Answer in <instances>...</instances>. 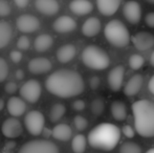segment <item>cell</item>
Instances as JSON below:
<instances>
[{
	"instance_id": "obj_1",
	"label": "cell",
	"mask_w": 154,
	"mask_h": 153,
	"mask_svg": "<svg viewBox=\"0 0 154 153\" xmlns=\"http://www.w3.org/2000/svg\"><path fill=\"white\" fill-rule=\"evenodd\" d=\"M45 87L54 96L69 99L81 94L85 84L82 76L75 70L59 69L47 78Z\"/></svg>"
},
{
	"instance_id": "obj_2",
	"label": "cell",
	"mask_w": 154,
	"mask_h": 153,
	"mask_svg": "<svg viewBox=\"0 0 154 153\" xmlns=\"http://www.w3.org/2000/svg\"><path fill=\"white\" fill-rule=\"evenodd\" d=\"M121 139V130L116 125L102 123L95 126L88 134V144L94 149L110 151L118 146Z\"/></svg>"
},
{
	"instance_id": "obj_3",
	"label": "cell",
	"mask_w": 154,
	"mask_h": 153,
	"mask_svg": "<svg viewBox=\"0 0 154 153\" xmlns=\"http://www.w3.org/2000/svg\"><path fill=\"white\" fill-rule=\"evenodd\" d=\"M135 131L143 137L154 136V103L140 100L132 104Z\"/></svg>"
},
{
	"instance_id": "obj_4",
	"label": "cell",
	"mask_w": 154,
	"mask_h": 153,
	"mask_svg": "<svg viewBox=\"0 0 154 153\" xmlns=\"http://www.w3.org/2000/svg\"><path fill=\"white\" fill-rule=\"evenodd\" d=\"M84 65L93 70H104L110 65V58L103 48L97 45H89L82 51Z\"/></svg>"
},
{
	"instance_id": "obj_5",
	"label": "cell",
	"mask_w": 154,
	"mask_h": 153,
	"mask_svg": "<svg viewBox=\"0 0 154 153\" xmlns=\"http://www.w3.org/2000/svg\"><path fill=\"white\" fill-rule=\"evenodd\" d=\"M104 35L107 41L116 47H126L130 42V33L127 26L120 20H111L106 24Z\"/></svg>"
},
{
	"instance_id": "obj_6",
	"label": "cell",
	"mask_w": 154,
	"mask_h": 153,
	"mask_svg": "<svg viewBox=\"0 0 154 153\" xmlns=\"http://www.w3.org/2000/svg\"><path fill=\"white\" fill-rule=\"evenodd\" d=\"M18 153H60L59 148L47 139H34L25 143Z\"/></svg>"
},
{
	"instance_id": "obj_7",
	"label": "cell",
	"mask_w": 154,
	"mask_h": 153,
	"mask_svg": "<svg viewBox=\"0 0 154 153\" xmlns=\"http://www.w3.org/2000/svg\"><path fill=\"white\" fill-rule=\"evenodd\" d=\"M24 125L26 130L32 135L42 134L43 129L45 128V118L44 115L38 110H32L25 115L24 118Z\"/></svg>"
},
{
	"instance_id": "obj_8",
	"label": "cell",
	"mask_w": 154,
	"mask_h": 153,
	"mask_svg": "<svg viewBox=\"0 0 154 153\" xmlns=\"http://www.w3.org/2000/svg\"><path fill=\"white\" fill-rule=\"evenodd\" d=\"M41 85L37 80H29L19 89L20 96L31 104H34L41 96Z\"/></svg>"
},
{
	"instance_id": "obj_9",
	"label": "cell",
	"mask_w": 154,
	"mask_h": 153,
	"mask_svg": "<svg viewBox=\"0 0 154 153\" xmlns=\"http://www.w3.org/2000/svg\"><path fill=\"white\" fill-rule=\"evenodd\" d=\"M16 26L21 33H34V32H36L40 27V21L34 15L24 14L17 18Z\"/></svg>"
},
{
	"instance_id": "obj_10",
	"label": "cell",
	"mask_w": 154,
	"mask_h": 153,
	"mask_svg": "<svg viewBox=\"0 0 154 153\" xmlns=\"http://www.w3.org/2000/svg\"><path fill=\"white\" fill-rule=\"evenodd\" d=\"M123 14L129 23L137 24L142 19V6L137 1L130 0V1L126 2L124 5Z\"/></svg>"
},
{
	"instance_id": "obj_11",
	"label": "cell",
	"mask_w": 154,
	"mask_h": 153,
	"mask_svg": "<svg viewBox=\"0 0 154 153\" xmlns=\"http://www.w3.org/2000/svg\"><path fill=\"white\" fill-rule=\"evenodd\" d=\"M22 124L20 123V121L16 118H6L3 122L1 127L2 134L8 139H16L19 137L22 133Z\"/></svg>"
},
{
	"instance_id": "obj_12",
	"label": "cell",
	"mask_w": 154,
	"mask_h": 153,
	"mask_svg": "<svg viewBox=\"0 0 154 153\" xmlns=\"http://www.w3.org/2000/svg\"><path fill=\"white\" fill-rule=\"evenodd\" d=\"M132 43L137 50L146 51L154 46V36L148 32H138L132 37Z\"/></svg>"
},
{
	"instance_id": "obj_13",
	"label": "cell",
	"mask_w": 154,
	"mask_h": 153,
	"mask_svg": "<svg viewBox=\"0 0 154 153\" xmlns=\"http://www.w3.org/2000/svg\"><path fill=\"white\" fill-rule=\"evenodd\" d=\"M125 77V68L123 65L113 67L108 74V85L112 91H119L122 88Z\"/></svg>"
},
{
	"instance_id": "obj_14",
	"label": "cell",
	"mask_w": 154,
	"mask_h": 153,
	"mask_svg": "<svg viewBox=\"0 0 154 153\" xmlns=\"http://www.w3.org/2000/svg\"><path fill=\"white\" fill-rule=\"evenodd\" d=\"M29 72L34 75H42L46 74L53 67V64H51V60H48L47 58L44 57H38L34 58L31 61L29 62Z\"/></svg>"
},
{
	"instance_id": "obj_15",
	"label": "cell",
	"mask_w": 154,
	"mask_h": 153,
	"mask_svg": "<svg viewBox=\"0 0 154 153\" xmlns=\"http://www.w3.org/2000/svg\"><path fill=\"white\" fill-rule=\"evenodd\" d=\"M53 27L57 33L66 34L77 29V22L70 16H61L55 20Z\"/></svg>"
},
{
	"instance_id": "obj_16",
	"label": "cell",
	"mask_w": 154,
	"mask_h": 153,
	"mask_svg": "<svg viewBox=\"0 0 154 153\" xmlns=\"http://www.w3.org/2000/svg\"><path fill=\"white\" fill-rule=\"evenodd\" d=\"M35 6L39 13L46 16H54L59 12V2L57 0H36Z\"/></svg>"
},
{
	"instance_id": "obj_17",
	"label": "cell",
	"mask_w": 154,
	"mask_h": 153,
	"mask_svg": "<svg viewBox=\"0 0 154 153\" xmlns=\"http://www.w3.org/2000/svg\"><path fill=\"white\" fill-rule=\"evenodd\" d=\"M6 108H8V111L11 115L14 118H18V116L23 115V113L25 112L26 104L22 98L12 96L8 99V103H6Z\"/></svg>"
},
{
	"instance_id": "obj_18",
	"label": "cell",
	"mask_w": 154,
	"mask_h": 153,
	"mask_svg": "<svg viewBox=\"0 0 154 153\" xmlns=\"http://www.w3.org/2000/svg\"><path fill=\"white\" fill-rule=\"evenodd\" d=\"M144 84V77L140 74H136L129 79L124 87V93L127 96H134L140 91Z\"/></svg>"
},
{
	"instance_id": "obj_19",
	"label": "cell",
	"mask_w": 154,
	"mask_h": 153,
	"mask_svg": "<svg viewBox=\"0 0 154 153\" xmlns=\"http://www.w3.org/2000/svg\"><path fill=\"white\" fill-rule=\"evenodd\" d=\"M121 3L122 0H97V10L104 16H112L116 14Z\"/></svg>"
},
{
	"instance_id": "obj_20",
	"label": "cell",
	"mask_w": 154,
	"mask_h": 153,
	"mask_svg": "<svg viewBox=\"0 0 154 153\" xmlns=\"http://www.w3.org/2000/svg\"><path fill=\"white\" fill-rule=\"evenodd\" d=\"M101 29L102 24L100 19L97 17H90L82 25V34L85 37L92 38L101 32Z\"/></svg>"
},
{
	"instance_id": "obj_21",
	"label": "cell",
	"mask_w": 154,
	"mask_h": 153,
	"mask_svg": "<svg viewBox=\"0 0 154 153\" xmlns=\"http://www.w3.org/2000/svg\"><path fill=\"white\" fill-rule=\"evenodd\" d=\"M69 8L73 14L78 16H84L92 12L93 4L89 0H72L69 3Z\"/></svg>"
},
{
	"instance_id": "obj_22",
	"label": "cell",
	"mask_w": 154,
	"mask_h": 153,
	"mask_svg": "<svg viewBox=\"0 0 154 153\" xmlns=\"http://www.w3.org/2000/svg\"><path fill=\"white\" fill-rule=\"evenodd\" d=\"M75 54H77V48H75V45L72 44H65L62 45L59 49L57 50V59L60 63H68L70 62L73 58L75 57Z\"/></svg>"
},
{
	"instance_id": "obj_23",
	"label": "cell",
	"mask_w": 154,
	"mask_h": 153,
	"mask_svg": "<svg viewBox=\"0 0 154 153\" xmlns=\"http://www.w3.org/2000/svg\"><path fill=\"white\" fill-rule=\"evenodd\" d=\"M51 131H53L51 136L62 142L68 141L72 135V130H71L70 126L67 124H58L56 127H54Z\"/></svg>"
},
{
	"instance_id": "obj_24",
	"label": "cell",
	"mask_w": 154,
	"mask_h": 153,
	"mask_svg": "<svg viewBox=\"0 0 154 153\" xmlns=\"http://www.w3.org/2000/svg\"><path fill=\"white\" fill-rule=\"evenodd\" d=\"M54 39L51 35L48 34H42V35L38 36L35 39L34 42V47L37 51L39 53H44L47 49H49L53 46Z\"/></svg>"
},
{
	"instance_id": "obj_25",
	"label": "cell",
	"mask_w": 154,
	"mask_h": 153,
	"mask_svg": "<svg viewBox=\"0 0 154 153\" xmlns=\"http://www.w3.org/2000/svg\"><path fill=\"white\" fill-rule=\"evenodd\" d=\"M13 36V29L6 21H0V49L10 43Z\"/></svg>"
},
{
	"instance_id": "obj_26",
	"label": "cell",
	"mask_w": 154,
	"mask_h": 153,
	"mask_svg": "<svg viewBox=\"0 0 154 153\" xmlns=\"http://www.w3.org/2000/svg\"><path fill=\"white\" fill-rule=\"evenodd\" d=\"M110 111L113 116L114 120L116 121H124L127 118V107L125 103L122 101H114L110 106Z\"/></svg>"
},
{
	"instance_id": "obj_27",
	"label": "cell",
	"mask_w": 154,
	"mask_h": 153,
	"mask_svg": "<svg viewBox=\"0 0 154 153\" xmlns=\"http://www.w3.org/2000/svg\"><path fill=\"white\" fill-rule=\"evenodd\" d=\"M65 112H66V107L63 104L57 103V104L53 105L49 111V120L51 123H57L64 116Z\"/></svg>"
},
{
	"instance_id": "obj_28",
	"label": "cell",
	"mask_w": 154,
	"mask_h": 153,
	"mask_svg": "<svg viewBox=\"0 0 154 153\" xmlns=\"http://www.w3.org/2000/svg\"><path fill=\"white\" fill-rule=\"evenodd\" d=\"M86 137L83 134H77L71 142V149L75 153H83L86 149Z\"/></svg>"
},
{
	"instance_id": "obj_29",
	"label": "cell",
	"mask_w": 154,
	"mask_h": 153,
	"mask_svg": "<svg viewBox=\"0 0 154 153\" xmlns=\"http://www.w3.org/2000/svg\"><path fill=\"white\" fill-rule=\"evenodd\" d=\"M120 153H142V148L133 142H126L121 146Z\"/></svg>"
},
{
	"instance_id": "obj_30",
	"label": "cell",
	"mask_w": 154,
	"mask_h": 153,
	"mask_svg": "<svg viewBox=\"0 0 154 153\" xmlns=\"http://www.w3.org/2000/svg\"><path fill=\"white\" fill-rule=\"evenodd\" d=\"M145 64V59L143 56L138 55V54H134L129 58V66L133 70H137L144 66Z\"/></svg>"
},
{
	"instance_id": "obj_31",
	"label": "cell",
	"mask_w": 154,
	"mask_h": 153,
	"mask_svg": "<svg viewBox=\"0 0 154 153\" xmlns=\"http://www.w3.org/2000/svg\"><path fill=\"white\" fill-rule=\"evenodd\" d=\"M104 101L102 99H94L91 103V112L94 115H101L104 112Z\"/></svg>"
},
{
	"instance_id": "obj_32",
	"label": "cell",
	"mask_w": 154,
	"mask_h": 153,
	"mask_svg": "<svg viewBox=\"0 0 154 153\" xmlns=\"http://www.w3.org/2000/svg\"><path fill=\"white\" fill-rule=\"evenodd\" d=\"M73 125L78 131H84L88 126V121L82 115H75L73 118Z\"/></svg>"
},
{
	"instance_id": "obj_33",
	"label": "cell",
	"mask_w": 154,
	"mask_h": 153,
	"mask_svg": "<svg viewBox=\"0 0 154 153\" xmlns=\"http://www.w3.org/2000/svg\"><path fill=\"white\" fill-rule=\"evenodd\" d=\"M8 75V65L6 61L0 58V83L4 82Z\"/></svg>"
},
{
	"instance_id": "obj_34",
	"label": "cell",
	"mask_w": 154,
	"mask_h": 153,
	"mask_svg": "<svg viewBox=\"0 0 154 153\" xmlns=\"http://www.w3.org/2000/svg\"><path fill=\"white\" fill-rule=\"evenodd\" d=\"M31 46V41H29V37H26L25 35L20 36L17 41V47H18L20 50H26Z\"/></svg>"
},
{
	"instance_id": "obj_35",
	"label": "cell",
	"mask_w": 154,
	"mask_h": 153,
	"mask_svg": "<svg viewBox=\"0 0 154 153\" xmlns=\"http://www.w3.org/2000/svg\"><path fill=\"white\" fill-rule=\"evenodd\" d=\"M11 6L5 0H0V17H5L10 15Z\"/></svg>"
},
{
	"instance_id": "obj_36",
	"label": "cell",
	"mask_w": 154,
	"mask_h": 153,
	"mask_svg": "<svg viewBox=\"0 0 154 153\" xmlns=\"http://www.w3.org/2000/svg\"><path fill=\"white\" fill-rule=\"evenodd\" d=\"M122 132L126 137L132 139V137H134V134H135V129L132 128L130 125H125L122 129Z\"/></svg>"
},
{
	"instance_id": "obj_37",
	"label": "cell",
	"mask_w": 154,
	"mask_h": 153,
	"mask_svg": "<svg viewBox=\"0 0 154 153\" xmlns=\"http://www.w3.org/2000/svg\"><path fill=\"white\" fill-rule=\"evenodd\" d=\"M18 89V86L15 82H8V83L4 85V91L8 94H13L17 91Z\"/></svg>"
},
{
	"instance_id": "obj_38",
	"label": "cell",
	"mask_w": 154,
	"mask_h": 153,
	"mask_svg": "<svg viewBox=\"0 0 154 153\" xmlns=\"http://www.w3.org/2000/svg\"><path fill=\"white\" fill-rule=\"evenodd\" d=\"M10 58L14 63H19L22 60V53L19 50H12L10 54Z\"/></svg>"
},
{
	"instance_id": "obj_39",
	"label": "cell",
	"mask_w": 154,
	"mask_h": 153,
	"mask_svg": "<svg viewBox=\"0 0 154 153\" xmlns=\"http://www.w3.org/2000/svg\"><path fill=\"white\" fill-rule=\"evenodd\" d=\"M86 107V104L83 100H77L72 103V108L75 109V111H82L84 110Z\"/></svg>"
},
{
	"instance_id": "obj_40",
	"label": "cell",
	"mask_w": 154,
	"mask_h": 153,
	"mask_svg": "<svg viewBox=\"0 0 154 153\" xmlns=\"http://www.w3.org/2000/svg\"><path fill=\"white\" fill-rule=\"evenodd\" d=\"M145 22L151 29H154V12H151L146 15L145 17Z\"/></svg>"
},
{
	"instance_id": "obj_41",
	"label": "cell",
	"mask_w": 154,
	"mask_h": 153,
	"mask_svg": "<svg viewBox=\"0 0 154 153\" xmlns=\"http://www.w3.org/2000/svg\"><path fill=\"white\" fill-rule=\"evenodd\" d=\"M89 86L91 89H97L100 86V79L97 77H92L89 80Z\"/></svg>"
},
{
	"instance_id": "obj_42",
	"label": "cell",
	"mask_w": 154,
	"mask_h": 153,
	"mask_svg": "<svg viewBox=\"0 0 154 153\" xmlns=\"http://www.w3.org/2000/svg\"><path fill=\"white\" fill-rule=\"evenodd\" d=\"M29 0H14L15 4H16L18 8H25V6L29 4Z\"/></svg>"
},
{
	"instance_id": "obj_43",
	"label": "cell",
	"mask_w": 154,
	"mask_h": 153,
	"mask_svg": "<svg viewBox=\"0 0 154 153\" xmlns=\"http://www.w3.org/2000/svg\"><path fill=\"white\" fill-rule=\"evenodd\" d=\"M149 90L151 91V93L154 94V75L151 77V79L149 80V84H148Z\"/></svg>"
},
{
	"instance_id": "obj_44",
	"label": "cell",
	"mask_w": 154,
	"mask_h": 153,
	"mask_svg": "<svg viewBox=\"0 0 154 153\" xmlns=\"http://www.w3.org/2000/svg\"><path fill=\"white\" fill-rule=\"evenodd\" d=\"M15 77H16V79L17 80H22L23 78H24V72H23V70H21V69H18L16 72H15Z\"/></svg>"
},
{
	"instance_id": "obj_45",
	"label": "cell",
	"mask_w": 154,
	"mask_h": 153,
	"mask_svg": "<svg viewBox=\"0 0 154 153\" xmlns=\"http://www.w3.org/2000/svg\"><path fill=\"white\" fill-rule=\"evenodd\" d=\"M42 134L44 135L45 137H47V136H51V134H53V131H47V129L46 128H44L43 129V131H42Z\"/></svg>"
},
{
	"instance_id": "obj_46",
	"label": "cell",
	"mask_w": 154,
	"mask_h": 153,
	"mask_svg": "<svg viewBox=\"0 0 154 153\" xmlns=\"http://www.w3.org/2000/svg\"><path fill=\"white\" fill-rule=\"evenodd\" d=\"M150 64L154 67V51L151 54V56H150Z\"/></svg>"
},
{
	"instance_id": "obj_47",
	"label": "cell",
	"mask_w": 154,
	"mask_h": 153,
	"mask_svg": "<svg viewBox=\"0 0 154 153\" xmlns=\"http://www.w3.org/2000/svg\"><path fill=\"white\" fill-rule=\"evenodd\" d=\"M4 106H5V103H4V101L2 99H0V111L4 108Z\"/></svg>"
},
{
	"instance_id": "obj_48",
	"label": "cell",
	"mask_w": 154,
	"mask_h": 153,
	"mask_svg": "<svg viewBox=\"0 0 154 153\" xmlns=\"http://www.w3.org/2000/svg\"><path fill=\"white\" fill-rule=\"evenodd\" d=\"M146 153H154V148H152V149H149Z\"/></svg>"
},
{
	"instance_id": "obj_49",
	"label": "cell",
	"mask_w": 154,
	"mask_h": 153,
	"mask_svg": "<svg viewBox=\"0 0 154 153\" xmlns=\"http://www.w3.org/2000/svg\"><path fill=\"white\" fill-rule=\"evenodd\" d=\"M148 3H150V4H154V0H146Z\"/></svg>"
}]
</instances>
